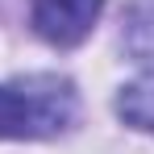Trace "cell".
<instances>
[{
  "instance_id": "6da1fadb",
  "label": "cell",
  "mask_w": 154,
  "mask_h": 154,
  "mask_svg": "<svg viewBox=\"0 0 154 154\" xmlns=\"http://www.w3.org/2000/svg\"><path fill=\"white\" fill-rule=\"evenodd\" d=\"M75 121V88L58 75L0 83V137H54Z\"/></svg>"
},
{
  "instance_id": "3957f363",
  "label": "cell",
  "mask_w": 154,
  "mask_h": 154,
  "mask_svg": "<svg viewBox=\"0 0 154 154\" xmlns=\"http://www.w3.org/2000/svg\"><path fill=\"white\" fill-rule=\"evenodd\" d=\"M117 112H121L133 129H150L154 133V79H137V83L121 88Z\"/></svg>"
},
{
  "instance_id": "7a4b0ae2",
  "label": "cell",
  "mask_w": 154,
  "mask_h": 154,
  "mask_svg": "<svg viewBox=\"0 0 154 154\" xmlns=\"http://www.w3.org/2000/svg\"><path fill=\"white\" fill-rule=\"evenodd\" d=\"M104 0H33L29 4V21L38 29V38H46L50 46H79L100 17Z\"/></svg>"
},
{
  "instance_id": "277c9868",
  "label": "cell",
  "mask_w": 154,
  "mask_h": 154,
  "mask_svg": "<svg viewBox=\"0 0 154 154\" xmlns=\"http://www.w3.org/2000/svg\"><path fill=\"white\" fill-rule=\"evenodd\" d=\"M125 46L137 63H154V4H142L129 13L125 25Z\"/></svg>"
}]
</instances>
